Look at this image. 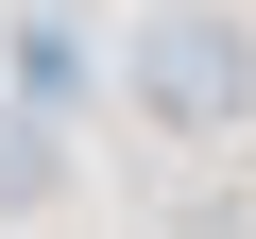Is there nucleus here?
Wrapping results in <instances>:
<instances>
[{
  "mask_svg": "<svg viewBox=\"0 0 256 239\" xmlns=\"http://www.w3.org/2000/svg\"><path fill=\"white\" fill-rule=\"evenodd\" d=\"M120 102H137L171 154H222L256 120V18H239V0H154L137 52H120Z\"/></svg>",
  "mask_w": 256,
  "mask_h": 239,
  "instance_id": "obj_1",
  "label": "nucleus"
},
{
  "mask_svg": "<svg viewBox=\"0 0 256 239\" xmlns=\"http://www.w3.org/2000/svg\"><path fill=\"white\" fill-rule=\"evenodd\" d=\"M0 86H18V102H86V18H68V0H18V34H0Z\"/></svg>",
  "mask_w": 256,
  "mask_h": 239,
  "instance_id": "obj_2",
  "label": "nucleus"
},
{
  "mask_svg": "<svg viewBox=\"0 0 256 239\" xmlns=\"http://www.w3.org/2000/svg\"><path fill=\"white\" fill-rule=\"evenodd\" d=\"M52 188H68V120H52V102H18V86H0V222H34Z\"/></svg>",
  "mask_w": 256,
  "mask_h": 239,
  "instance_id": "obj_3",
  "label": "nucleus"
},
{
  "mask_svg": "<svg viewBox=\"0 0 256 239\" xmlns=\"http://www.w3.org/2000/svg\"><path fill=\"white\" fill-rule=\"evenodd\" d=\"M154 239H256V188H171V222Z\"/></svg>",
  "mask_w": 256,
  "mask_h": 239,
  "instance_id": "obj_4",
  "label": "nucleus"
}]
</instances>
